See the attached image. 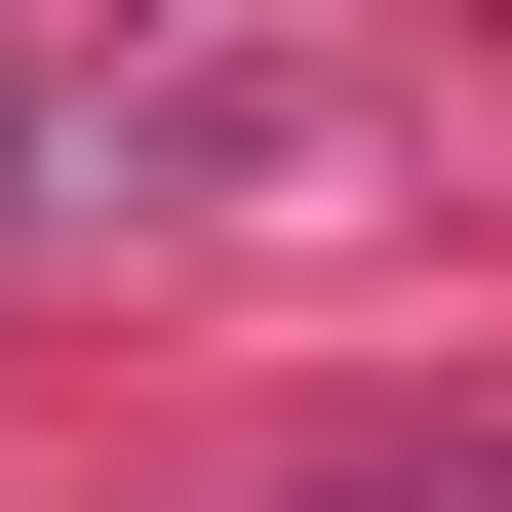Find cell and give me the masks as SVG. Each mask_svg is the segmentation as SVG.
Listing matches in <instances>:
<instances>
[{
	"label": "cell",
	"mask_w": 512,
	"mask_h": 512,
	"mask_svg": "<svg viewBox=\"0 0 512 512\" xmlns=\"http://www.w3.org/2000/svg\"><path fill=\"white\" fill-rule=\"evenodd\" d=\"M355 512H512V473H355Z\"/></svg>",
	"instance_id": "1"
}]
</instances>
